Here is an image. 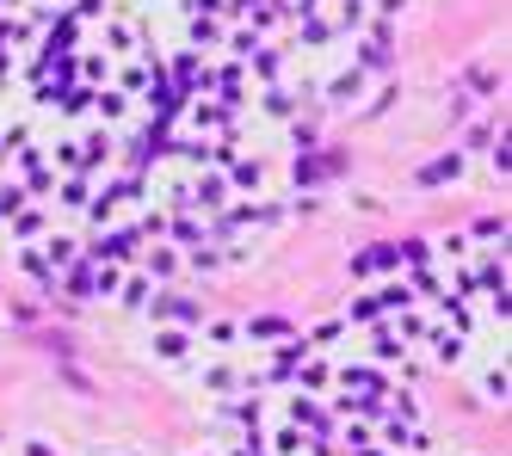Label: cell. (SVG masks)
Returning a JSON list of instances; mask_svg holds the SVG:
<instances>
[{
    "mask_svg": "<svg viewBox=\"0 0 512 456\" xmlns=\"http://www.w3.org/2000/svg\"><path fill=\"white\" fill-rule=\"evenodd\" d=\"M463 173H469V155H463L457 142H445V148H438L432 161H420V173H414V179L426 185V192H438V185H457Z\"/></svg>",
    "mask_w": 512,
    "mask_h": 456,
    "instance_id": "cell-1",
    "label": "cell"
},
{
    "mask_svg": "<svg viewBox=\"0 0 512 456\" xmlns=\"http://www.w3.org/2000/svg\"><path fill=\"white\" fill-rule=\"evenodd\" d=\"M364 87H371V74H358V68L346 62L334 81H327V105H334V111H358V105H364Z\"/></svg>",
    "mask_w": 512,
    "mask_h": 456,
    "instance_id": "cell-2",
    "label": "cell"
},
{
    "mask_svg": "<svg viewBox=\"0 0 512 456\" xmlns=\"http://www.w3.org/2000/svg\"><path fill=\"white\" fill-rule=\"evenodd\" d=\"M155 278L149 272H142V265H130V272H124V284H118V296L112 302H124V309H149V302H155Z\"/></svg>",
    "mask_w": 512,
    "mask_h": 456,
    "instance_id": "cell-3",
    "label": "cell"
},
{
    "mask_svg": "<svg viewBox=\"0 0 512 456\" xmlns=\"http://www.w3.org/2000/svg\"><path fill=\"white\" fill-rule=\"evenodd\" d=\"M155 352L173 358V364H186L198 352V339H192V327H155Z\"/></svg>",
    "mask_w": 512,
    "mask_h": 456,
    "instance_id": "cell-4",
    "label": "cell"
},
{
    "mask_svg": "<svg viewBox=\"0 0 512 456\" xmlns=\"http://www.w3.org/2000/svg\"><path fill=\"white\" fill-rule=\"evenodd\" d=\"M198 376H204V389H216V395L241 389V370H229V364H198Z\"/></svg>",
    "mask_w": 512,
    "mask_h": 456,
    "instance_id": "cell-5",
    "label": "cell"
},
{
    "mask_svg": "<svg viewBox=\"0 0 512 456\" xmlns=\"http://www.w3.org/2000/svg\"><path fill=\"white\" fill-rule=\"evenodd\" d=\"M0 315H7V309H0Z\"/></svg>",
    "mask_w": 512,
    "mask_h": 456,
    "instance_id": "cell-6",
    "label": "cell"
}]
</instances>
